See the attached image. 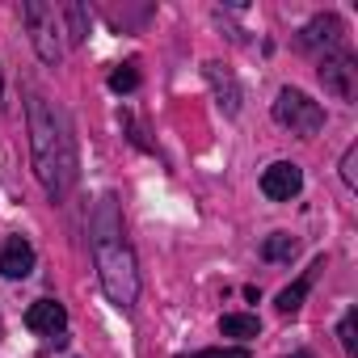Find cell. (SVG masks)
Returning a JSON list of instances; mask_svg holds the SVG:
<instances>
[{
    "label": "cell",
    "instance_id": "obj_10",
    "mask_svg": "<svg viewBox=\"0 0 358 358\" xmlns=\"http://www.w3.org/2000/svg\"><path fill=\"white\" fill-rule=\"evenodd\" d=\"M316 270H324V257H316V266L299 278V282H291L287 291H278V312H299V303H303V295H308V287H312V278H316Z\"/></svg>",
    "mask_w": 358,
    "mask_h": 358
},
{
    "label": "cell",
    "instance_id": "obj_11",
    "mask_svg": "<svg viewBox=\"0 0 358 358\" xmlns=\"http://www.w3.org/2000/svg\"><path fill=\"white\" fill-rule=\"evenodd\" d=\"M207 80L215 85V93L224 97V106H228V114H236L241 110V89H236V80H232V72H224L220 64H207Z\"/></svg>",
    "mask_w": 358,
    "mask_h": 358
},
{
    "label": "cell",
    "instance_id": "obj_17",
    "mask_svg": "<svg viewBox=\"0 0 358 358\" xmlns=\"http://www.w3.org/2000/svg\"><path fill=\"white\" fill-rule=\"evenodd\" d=\"M341 177H345V186H350V190L358 186V148L345 152V160H341Z\"/></svg>",
    "mask_w": 358,
    "mask_h": 358
},
{
    "label": "cell",
    "instance_id": "obj_16",
    "mask_svg": "<svg viewBox=\"0 0 358 358\" xmlns=\"http://www.w3.org/2000/svg\"><path fill=\"white\" fill-rule=\"evenodd\" d=\"M182 358H249L245 345H215V350H199V354H182Z\"/></svg>",
    "mask_w": 358,
    "mask_h": 358
},
{
    "label": "cell",
    "instance_id": "obj_4",
    "mask_svg": "<svg viewBox=\"0 0 358 358\" xmlns=\"http://www.w3.org/2000/svg\"><path fill=\"white\" fill-rule=\"evenodd\" d=\"M26 22H30V38L43 64H59V43H55V9H47L43 0H26Z\"/></svg>",
    "mask_w": 358,
    "mask_h": 358
},
{
    "label": "cell",
    "instance_id": "obj_19",
    "mask_svg": "<svg viewBox=\"0 0 358 358\" xmlns=\"http://www.w3.org/2000/svg\"><path fill=\"white\" fill-rule=\"evenodd\" d=\"M291 358H312V354H308V350H299V354H291Z\"/></svg>",
    "mask_w": 358,
    "mask_h": 358
},
{
    "label": "cell",
    "instance_id": "obj_2",
    "mask_svg": "<svg viewBox=\"0 0 358 358\" xmlns=\"http://www.w3.org/2000/svg\"><path fill=\"white\" fill-rule=\"evenodd\" d=\"M30 152L34 173L51 203H64L76 182V143L68 131V118L47 106V97H30Z\"/></svg>",
    "mask_w": 358,
    "mask_h": 358
},
{
    "label": "cell",
    "instance_id": "obj_9",
    "mask_svg": "<svg viewBox=\"0 0 358 358\" xmlns=\"http://www.w3.org/2000/svg\"><path fill=\"white\" fill-rule=\"evenodd\" d=\"M68 324V312H64V303H55V299H38V303H30V312H26V329H34V333H59Z\"/></svg>",
    "mask_w": 358,
    "mask_h": 358
},
{
    "label": "cell",
    "instance_id": "obj_14",
    "mask_svg": "<svg viewBox=\"0 0 358 358\" xmlns=\"http://www.w3.org/2000/svg\"><path fill=\"white\" fill-rule=\"evenodd\" d=\"M354 333H358V312L350 308V312L341 316V324H337V337H341V350H345V354L358 350V337H354Z\"/></svg>",
    "mask_w": 358,
    "mask_h": 358
},
{
    "label": "cell",
    "instance_id": "obj_1",
    "mask_svg": "<svg viewBox=\"0 0 358 358\" xmlns=\"http://www.w3.org/2000/svg\"><path fill=\"white\" fill-rule=\"evenodd\" d=\"M89 245H93V266H97V278H101L110 303L122 308V312H131L135 299H139V270H135V253L127 245V228H122L118 203L110 194H101L93 203Z\"/></svg>",
    "mask_w": 358,
    "mask_h": 358
},
{
    "label": "cell",
    "instance_id": "obj_6",
    "mask_svg": "<svg viewBox=\"0 0 358 358\" xmlns=\"http://www.w3.org/2000/svg\"><path fill=\"white\" fill-rule=\"evenodd\" d=\"M354 76H358V68H354V59L350 55H324L320 59V80H324V89L337 97V101H354Z\"/></svg>",
    "mask_w": 358,
    "mask_h": 358
},
{
    "label": "cell",
    "instance_id": "obj_5",
    "mask_svg": "<svg viewBox=\"0 0 358 358\" xmlns=\"http://www.w3.org/2000/svg\"><path fill=\"white\" fill-rule=\"evenodd\" d=\"M299 186H303V173H299V164H291V160H278V164H270V169L262 173V194H266L270 203H291V199L299 194Z\"/></svg>",
    "mask_w": 358,
    "mask_h": 358
},
{
    "label": "cell",
    "instance_id": "obj_15",
    "mask_svg": "<svg viewBox=\"0 0 358 358\" xmlns=\"http://www.w3.org/2000/svg\"><path fill=\"white\" fill-rule=\"evenodd\" d=\"M110 89L114 93H135L139 89V72L135 68H114L110 72Z\"/></svg>",
    "mask_w": 358,
    "mask_h": 358
},
{
    "label": "cell",
    "instance_id": "obj_13",
    "mask_svg": "<svg viewBox=\"0 0 358 358\" xmlns=\"http://www.w3.org/2000/svg\"><path fill=\"white\" fill-rule=\"evenodd\" d=\"M295 249H299V241H295V236H287V232H274V236H266V245H262V257H266V262H291V257H295Z\"/></svg>",
    "mask_w": 358,
    "mask_h": 358
},
{
    "label": "cell",
    "instance_id": "obj_7",
    "mask_svg": "<svg viewBox=\"0 0 358 358\" xmlns=\"http://www.w3.org/2000/svg\"><path fill=\"white\" fill-rule=\"evenodd\" d=\"M341 22L333 17V13H324V17H312L308 26H303V47H324V55H337L341 51Z\"/></svg>",
    "mask_w": 358,
    "mask_h": 358
},
{
    "label": "cell",
    "instance_id": "obj_3",
    "mask_svg": "<svg viewBox=\"0 0 358 358\" xmlns=\"http://www.w3.org/2000/svg\"><path fill=\"white\" fill-rule=\"evenodd\" d=\"M274 122H278V127H291L295 135H316V131L324 127V110H320L308 93L282 89L278 101H274Z\"/></svg>",
    "mask_w": 358,
    "mask_h": 358
},
{
    "label": "cell",
    "instance_id": "obj_8",
    "mask_svg": "<svg viewBox=\"0 0 358 358\" xmlns=\"http://www.w3.org/2000/svg\"><path fill=\"white\" fill-rule=\"evenodd\" d=\"M30 270H34V245L22 241V236L5 241V249H0V274L5 278H26Z\"/></svg>",
    "mask_w": 358,
    "mask_h": 358
},
{
    "label": "cell",
    "instance_id": "obj_12",
    "mask_svg": "<svg viewBox=\"0 0 358 358\" xmlns=\"http://www.w3.org/2000/svg\"><path fill=\"white\" fill-rule=\"evenodd\" d=\"M220 333L224 337H257L262 333V320L257 316H245V312H228L220 320Z\"/></svg>",
    "mask_w": 358,
    "mask_h": 358
},
{
    "label": "cell",
    "instance_id": "obj_20",
    "mask_svg": "<svg viewBox=\"0 0 358 358\" xmlns=\"http://www.w3.org/2000/svg\"><path fill=\"white\" fill-rule=\"evenodd\" d=\"M0 93H5V80H0Z\"/></svg>",
    "mask_w": 358,
    "mask_h": 358
},
{
    "label": "cell",
    "instance_id": "obj_18",
    "mask_svg": "<svg viewBox=\"0 0 358 358\" xmlns=\"http://www.w3.org/2000/svg\"><path fill=\"white\" fill-rule=\"evenodd\" d=\"M68 22H72V43H80L89 30H85V9L80 5H68Z\"/></svg>",
    "mask_w": 358,
    "mask_h": 358
}]
</instances>
